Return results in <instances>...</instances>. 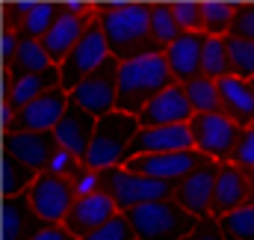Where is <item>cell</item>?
Wrapping results in <instances>:
<instances>
[{"mask_svg":"<svg viewBox=\"0 0 254 240\" xmlns=\"http://www.w3.org/2000/svg\"><path fill=\"white\" fill-rule=\"evenodd\" d=\"M57 86H63L60 65H54L42 74H21L15 80H6V113L15 116L21 107H27L30 101H36L39 95H45Z\"/></svg>","mask_w":254,"mask_h":240,"instance_id":"obj_21","label":"cell"},{"mask_svg":"<svg viewBox=\"0 0 254 240\" xmlns=\"http://www.w3.org/2000/svg\"><path fill=\"white\" fill-rule=\"evenodd\" d=\"M119 71H122V60L110 57L98 71H92L83 83L71 89V101L89 110L95 119L110 116L119 104Z\"/></svg>","mask_w":254,"mask_h":240,"instance_id":"obj_7","label":"cell"},{"mask_svg":"<svg viewBox=\"0 0 254 240\" xmlns=\"http://www.w3.org/2000/svg\"><path fill=\"white\" fill-rule=\"evenodd\" d=\"M228 36L254 42V3L237 6V12H234V24H231V33H228Z\"/></svg>","mask_w":254,"mask_h":240,"instance_id":"obj_36","label":"cell"},{"mask_svg":"<svg viewBox=\"0 0 254 240\" xmlns=\"http://www.w3.org/2000/svg\"><path fill=\"white\" fill-rule=\"evenodd\" d=\"M151 9L154 6H142V3L98 9V24L116 60L130 62L136 57H148V54H166L151 36Z\"/></svg>","mask_w":254,"mask_h":240,"instance_id":"obj_1","label":"cell"},{"mask_svg":"<svg viewBox=\"0 0 254 240\" xmlns=\"http://www.w3.org/2000/svg\"><path fill=\"white\" fill-rule=\"evenodd\" d=\"M195 148L190 124H166V127H139L127 148V160L142 154H169V151H190Z\"/></svg>","mask_w":254,"mask_h":240,"instance_id":"obj_14","label":"cell"},{"mask_svg":"<svg viewBox=\"0 0 254 240\" xmlns=\"http://www.w3.org/2000/svg\"><path fill=\"white\" fill-rule=\"evenodd\" d=\"M187 89V98H190L195 116H204V113H222V95H219V83L210 80V77H195L190 83H184Z\"/></svg>","mask_w":254,"mask_h":240,"instance_id":"obj_26","label":"cell"},{"mask_svg":"<svg viewBox=\"0 0 254 240\" xmlns=\"http://www.w3.org/2000/svg\"><path fill=\"white\" fill-rule=\"evenodd\" d=\"M222 232L228 240H254V205H246L222 220Z\"/></svg>","mask_w":254,"mask_h":240,"instance_id":"obj_32","label":"cell"},{"mask_svg":"<svg viewBox=\"0 0 254 240\" xmlns=\"http://www.w3.org/2000/svg\"><path fill=\"white\" fill-rule=\"evenodd\" d=\"M249 205V172L234 166L231 160L219 163V175H216V193H213V208L210 214L225 220L234 211Z\"/></svg>","mask_w":254,"mask_h":240,"instance_id":"obj_18","label":"cell"},{"mask_svg":"<svg viewBox=\"0 0 254 240\" xmlns=\"http://www.w3.org/2000/svg\"><path fill=\"white\" fill-rule=\"evenodd\" d=\"M127 217H130L136 240H184L192 235V229L198 223V217L184 211L175 199L136 208Z\"/></svg>","mask_w":254,"mask_h":240,"instance_id":"obj_5","label":"cell"},{"mask_svg":"<svg viewBox=\"0 0 254 240\" xmlns=\"http://www.w3.org/2000/svg\"><path fill=\"white\" fill-rule=\"evenodd\" d=\"M210 157H204L198 148L190 151H169V154H142V157H133L127 160V172L133 175H145V178H157L166 181V184H181V181L192 175L198 166H204Z\"/></svg>","mask_w":254,"mask_h":240,"instance_id":"obj_11","label":"cell"},{"mask_svg":"<svg viewBox=\"0 0 254 240\" xmlns=\"http://www.w3.org/2000/svg\"><path fill=\"white\" fill-rule=\"evenodd\" d=\"M175 74L166 62V54H148L122 62L119 71V113L139 116L157 95H163L169 86H175Z\"/></svg>","mask_w":254,"mask_h":240,"instance_id":"obj_3","label":"cell"},{"mask_svg":"<svg viewBox=\"0 0 254 240\" xmlns=\"http://www.w3.org/2000/svg\"><path fill=\"white\" fill-rule=\"evenodd\" d=\"M151 36H154V42H157L163 51L172 48V45L184 36V30H181V24H178V18H175L172 6H154V9H151Z\"/></svg>","mask_w":254,"mask_h":240,"instance_id":"obj_28","label":"cell"},{"mask_svg":"<svg viewBox=\"0 0 254 240\" xmlns=\"http://www.w3.org/2000/svg\"><path fill=\"white\" fill-rule=\"evenodd\" d=\"M48 223L36 214L27 196H9L6 199V240H33L45 232Z\"/></svg>","mask_w":254,"mask_h":240,"instance_id":"obj_23","label":"cell"},{"mask_svg":"<svg viewBox=\"0 0 254 240\" xmlns=\"http://www.w3.org/2000/svg\"><path fill=\"white\" fill-rule=\"evenodd\" d=\"M104 193H110V199L116 202V208L122 214H130L136 208L175 199L178 187L166 184V181H157V178L133 175V172H127L125 166H119V169H107L104 172Z\"/></svg>","mask_w":254,"mask_h":240,"instance_id":"obj_6","label":"cell"},{"mask_svg":"<svg viewBox=\"0 0 254 240\" xmlns=\"http://www.w3.org/2000/svg\"><path fill=\"white\" fill-rule=\"evenodd\" d=\"M33 240H77V238H74L65 226H48L45 232H39Z\"/></svg>","mask_w":254,"mask_h":240,"instance_id":"obj_39","label":"cell"},{"mask_svg":"<svg viewBox=\"0 0 254 240\" xmlns=\"http://www.w3.org/2000/svg\"><path fill=\"white\" fill-rule=\"evenodd\" d=\"M249 205H254V172H249Z\"/></svg>","mask_w":254,"mask_h":240,"instance_id":"obj_40","label":"cell"},{"mask_svg":"<svg viewBox=\"0 0 254 240\" xmlns=\"http://www.w3.org/2000/svg\"><path fill=\"white\" fill-rule=\"evenodd\" d=\"M190 240H225V232H222V220H219V217H213V214L201 217V220L195 223V229H192Z\"/></svg>","mask_w":254,"mask_h":240,"instance_id":"obj_37","label":"cell"},{"mask_svg":"<svg viewBox=\"0 0 254 240\" xmlns=\"http://www.w3.org/2000/svg\"><path fill=\"white\" fill-rule=\"evenodd\" d=\"M228 57H231L234 77L254 80V42H246V39H234V36H228Z\"/></svg>","mask_w":254,"mask_h":240,"instance_id":"obj_29","label":"cell"},{"mask_svg":"<svg viewBox=\"0 0 254 240\" xmlns=\"http://www.w3.org/2000/svg\"><path fill=\"white\" fill-rule=\"evenodd\" d=\"M184 33H204V6L201 3H178L172 6Z\"/></svg>","mask_w":254,"mask_h":240,"instance_id":"obj_34","label":"cell"},{"mask_svg":"<svg viewBox=\"0 0 254 240\" xmlns=\"http://www.w3.org/2000/svg\"><path fill=\"white\" fill-rule=\"evenodd\" d=\"M86 172V163L80 160V157H74L71 151H65V148H57L54 151V157L48 160V166H45V172L42 175H54V178H65V181H74L80 178Z\"/></svg>","mask_w":254,"mask_h":240,"instance_id":"obj_31","label":"cell"},{"mask_svg":"<svg viewBox=\"0 0 254 240\" xmlns=\"http://www.w3.org/2000/svg\"><path fill=\"white\" fill-rule=\"evenodd\" d=\"M252 83H254V80H252Z\"/></svg>","mask_w":254,"mask_h":240,"instance_id":"obj_42","label":"cell"},{"mask_svg":"<svg viewBox=\"0 0 254 240\" xmlns=\"http://www.w3.org/2000/svg\"><path fill=\"white\" fill-rule=\"evenodd\" d=\"M216 175H219V163L216 160H207L204 166H198L192 175L178 184V196L175 202L190 211L192 217H207L210 208H213V193H216Z\"/></svg>","mask_w":254,"mask_h":240,"instance_id":"obj_19","label":"cell"},{"mask_svg":"<svg viewBox=\"0 0 254 240\" xmlns=\"http://www.w3.org/2000/svg\"><path fill=\"white\" fill-rule=\"evenodd\" d=\"M231 163L246 169V172H254V127H246L240 133V142L231 154Z\"/></svg>","mask_w":254,"mask_h":240,"instance_id":"obj_35","label":"cell"},{"mask_svg":"<svg viewBox=\"0 0 254 240\" xmlns=\"http://www.w3.org/2000/svg\"><path fill=\"white\" fill-rule=\"evenodd\" d=\"M192 116L195 110L187 98V89L175 83L163 95H157L136 119H139V127H166V124H190Z\"/></svg>","mask_w":254,"mask_h":240,"instance_id":"obj_16","label":"cell"},{"mask_svg":"<svg viewBox=\"0 0 254 240\" xmlns=\"http://www.w3.org/2000/svg\"><path fill=\"white\" fill-rule=\"evenodd\" d=\"M219 95H222V113L243 130L254 127V83L243 77H225L219 80Z\"/></svg>","mask_w":254,"mask_h":240,"instance_id":"obj_22","label":"cell"},{"mask_svg":"<svg viewBox=\"0 0 254 240\" xmlns=\"http://www.w3.org/2000/svg\"><path fill=\"white\" fill-rule=\"evenodd\" d=\"M101 190H104V172H95V169H89V166H86V172H83L80 178L74 181V193H77V199L95 196V193H101Z\"/></svg>","mask_w":254,"mask_h":240,"instance_id":"obj_38","label":"cell"},{"mask_svg":"<svg viewBox=\"0 0 254 240\" xmlns=\"http://www.w3.org/2000/svg\"><path fill=\"white\" fill-rule=\"evenodd\" d=\"M190 130H192V139H195V148L222 163V160H231L237 142H240V133L243 127L234 124L225 113H204V116H192L190 121Z\"/></svg>","mask_w":254,"mask_h":240,"instance_id":"obj_8","label":"cell"},{"mask_svg":"<svg viewBox=\"0 0 254 240\" xmlns=\"http://www.w3.org/2000/svg\"><path fill=\"white\" fill-rule=\"evenodd\" d=\"M83 240H136V235H133L130 217L127 214H116L107 226H101L98 232H92L89 238H83Z\"/></svg>","mask_w":254,"mask_h":240,"instance_id":"obj_33","label":"cell"},{"mask_svg":"<svg viewBox=\"0 0 254 240\" xmlns=\"http://www.w3.org/2000/svg\"><path fill=\"white\" fill-rule=\"evenodd\" d=\"M116 214H122L119 208H116V202L110 199V193H95V196H86V199H77L74 202V208H71V214L65 217V229L74 235L77 240L89 238L92 232H98L101 226H107Z\"/></svg>","mask_w":254,"mask_h":240,"instance_id":"obj_15","label":"cell"},{"mask_svg":"<svg viewBox=\"0 0 254 240\" xmlns=\"http://www.w3.org/2000/svg\"><path fill=\"white\" fill-rule=\"evenodd\" d=\"M60 148L54 133L6 130V193L24 196Z\"/></svg>","mask_w":254,"mask_h":240,"instance_id":"obj_2","label":"cell"},{"mask_svg":"<svg viewBox=\"0 0 254 240\" xmlns=\"http://www.w3.org/2000/svg\"><path fill=\"white\" fill-rule=\"evenodd\" d=\"M225 240H228V238H225Z\"/></svg>","mask_w":254,"mask_h":240,"instance_id":"obj_43","label":"cell"},{"mask_svg":"<svg viewBox=\"0 0 254 240\" xmlns=\"http://www.w3.org/2000/svg\"><path fill=\"white\" fill-rule=\"evenodd\" d=\"M237 6L231 3H204V33L207 36H228L234 24Z\"/></svg>","mask_w":254,"mask_h":240,"instance_id":"obj_30","label":"cell"},{"mask_svg":"<svg viewBox=\"0 0 254 240\" xmlns=\"http://www.w3.org/2000/svg\"><path fill=\"white\" fill-rule=\"evenodd\" d=\"M95 127H98V119H95L89 110H83L80 104L71 101L68 110H65V116H63V121H60L57 130H54V136H57L60 148L71 151L74 157H80V160L86 163L89 148H92V139H95Z\"/></svg>","mask_w":254,"mask_h":240,"instance_id":"obj_17","label":"cell"},{"mask_svg":"<svg viewBox=\"0 0 254 240\" xmlns=\"http://www.w3.org/2000/svg\"><path fill=\"white\" fill-rule=\"evenodd\" d=\"M207 39H210L207 33H184L172 48H166V62H169V68H172V74L181 86L201 77Z\"/></svg>","mask_w":254,"mask_h":240,"instance_id":"obj_20","label":"cell"},{"mask_svg":"<svg viewBox=\"0 0 254 240\" xmlns=\"http://www.w3.org/2000/svg\"><path fill=\"white\" fill-rule=\"evenodd\" d=\"M98 9H83V6H63V15L54 21V27L48 30V36L42 39V48L48 51V57L63 65L68 54L80 45V39L89 33V27L95 24Z\"/></svg>","mask_w":254,"mask_h":240,"instance_id":"obj_10","label":"cell"},{"mask_svg":"<svg viewBox=\"0 0 254 240\" xmlns=\"http://www.w3.org/2000/svg\"><path fill=\"white\" fill-rule=\"evenodd\" d=\"M113 54H110V45H107V36H104V30H101V24H98V18H95V24L89 27V33L80 39V45L68 54V60L60 65V74H63V89L71 95V89L77 86V83H83L92 71H98L104 62L110 60Z\"/></svg>","mask_w":254,"mask_h":240,"instance_id":"obj_9","label":"cell"},{"mask_svg":"<svg viewBox=\"0 0 254 240\" xmlns=\"http://www.w3.org/2000/svg\"><path fill=\"white\" fill-rule=\"evenodd\" d=\"M234 68H231V57H228V36H210L207 45H204V68H201V77H210V80H225L231 77Z\"/></svg>","mask_w":254,"mask_h":240,"instance_id":"obj_27","label":"cell"},{"mask_svg":"<svg viewBox=\"0 0 254 240\" xmlns=\"http://www.w3.org/2000/svg\"><path fill=\"white\" fill-rule=\"evenodd\" d=\"M57 62L48 57V51L42 48V42H21L18 54L9 57V68H6V80H15L21 74H42L48 68H54Z\"/></svg>","mask_w":254,"mask_h":240,"instance_id":"obj_24","label":"cell"},{"mask_svg":"<svg viewBox=\"0 0 254 240\" xmlns=\"http://www.w3.org/2000/svg\"><path fill=\"white\" fill-rule=\"evenodd\" d=\"M71 104V95L63 86L39 95L36 101H30L27 107H21L15 116H9V127L6 130H36V133H54L57 124L63 121L65 110Z\"/></svg>","mask_w":254,"mask_h":240,"instance_id":"obj_12","label":"cell"},{"mask_svg":"<svg viewBox=\"0 0 254 240\" xmlns=\"http://www.w3.org/2000/svg\"><path fill=\"white\" fill-rule=\"evenodd\" d=\"M139 133V119L130 113L113 110L110 116L98 119L95 127V139L86 157V166L95 172H107V169H119L127 166V148L133 142V136Z\"/></svg>","mask_w":254,"mask_h":240,"instance_id":"obj_4","label":"cell"},{"mask_svg":"<svg viewBox=\"0 0 254 240\" xmlns=\"http://www.w3.org/2000/svg\"><path fill=\"white\" fill-rule=\"evenodd\" d=\"M60 15H63V6H57V3H36V6L27 9V18H24L18 36L24 42H42Z\"/></svg>","mask_w":254,"mask_h":240,"instance_id":"obj_25","label":"cell"},{"mask_svg":"<svg viewBox=\"0 0 254 240\" xmlns=\"http://www.w3.org/2000/svg\"><path fill=\"white\" fill-rule=\"evenodd\" d=\"M184 240H190V238H184Z\"/></svg>","mask_w":254,"mask_h":240,"instance_id":"obj_41","label":"cell"},{"mask_svg":"<svg viewBox=\"0 0 254 240\" xmlns=\"http://www.w3.org/2000/svg\"><path fill=\"white\" fill-rule=\"evenodd\" d=\"M30 199V205L36 208V214L48 223V226H63L65 217L71 214L77 193L74 184L65 178H54V175H39L36 184L24 193Z\"/></svg>","mask_w":254,"mask_h":240,"instance_id":"obj_13","label":"cell"}]
</instances>
